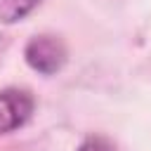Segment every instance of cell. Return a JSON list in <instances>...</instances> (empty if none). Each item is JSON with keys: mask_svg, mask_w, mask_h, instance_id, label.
<instances>
[{"mask_svg": "<svg viewBox=\"0 0 151 151\" xmlns=\"http://www.w3.org/2000/svg\"><path fill=\"white\" fill-rule=\"evenodd\" d=\"M24 57H26V64L33 71H38L40 76H54L57 71L64 68L68 52H66V45L61 38L42 33V35H33L26 42Z\"/></svg>", "mask_w": 151, "mask_h": 151, "instance_id": "6da1fadb", "label": "cell"}, {"mask_svg": "<svg viewBox=\"0 0 151 151\" xmlns=\"http://www.w3.org/2000/svg\"><path fill=\"white\" fill-rule=\"evenodd\" d=\"M35 109V99L28 90L5 87L0 90V137L24 127Z\"/></svg>", "mask_w": 151, "mask_h": 151, "instance_id": "7a4b0ae2", "label": "cell"}, {"mask_svg": "<svg viewBox=\"0 0 151 151\" xmlns=\"http://www.w3.org/2000/svg\"><path fill=\"white\" fill-rule=\"evenodd\" d=\"M42 0H0V24H17L26 19Z\"/></svg>", "mask_w": 151, "mask_h": 151, "instance_id": "3957f363", "label": "cell"}, {"mask_svg": "<svg viewBox=\"0 0 151 151\" xmlns=\"http://www.w3.org/2000/svg\"><path fill=\"white\" fill-rule=\"evenodd\" d=\"M76 151H116V149H113V144H111L106 137H101V134H92V137L83 139L80 146H78Z\"/></svg>", "mask_w": 151, "mask_h": 151, "instance_id": "277c9868", "label": "cell"}]
</instances>
